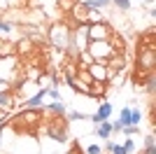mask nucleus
I'll list each match as a JSON object with an SVG mask.
<instances>
[{
    "label": "nucleus",
    "instance_id": "6e6552de",
    "mask_svg": "<svg viewBox=\"0 0 156 154\" xmlns=\"http://www.w3.org/2000/svg\"><path fill=\"white\" fill-rule=\"evenodd\" d=\"M44 112H49V115H54V117H63L65 115V105L61 101H51L47 108H42Z\"/></svg>",
    "mask_w": 156,
    "mask_h": 154
},
{
    "label": "nucleus",
    "instance_id": "aec40b11",
    "mask_svg": "<svg viewBox=\"0 0 156 154\" xmlns=\"http://www.w3.org/2000/svg\"><path fill=\"white\" fill-rule=\"evenodd\" d=\"M86 154H103V149L98 147V145H89V147H86Z\"/></svg>",
    "mask_w": 156,
    "mask_h": 154
},
{
    "label": "nucleus",
    "instance_id": "423d86ee",
    "mask_svg": "<svg viewBox=\"0 0 156 154\" xmlns=\"http://www.w3.org/2000/svg\"><path fill=\"white\" fill-rule=\"evenodd\" d=\"M110 115H112V103H100V108H98V112L91 117V122L98 126L100 122H107V119H110Z\"/></svg>",
    "mask_w": 156,
    "mask_h": 154
},
{
    "label": "nucleus",
    "instance_id": "39448f33",
    "mask_svg": "<svg viewBox=\"0 0 156 154\" xmlns=\"http://www.w3.org/2000/svg\"><path fill=\"white\" fill-rule=\"evenodd\" d=\"M86 70H89V75H91L93 82H107V65H103V63H91Z\"/></svg>",
    "mask_w": 156,
    "mask_h": 154
},
{
    "label": "nucleus",
    "instance_id": "f3484780",
    "mask_svg": "<svg viewBox=\"0 0 156 154\" xmlns=\"http://www.w3.org/2000/svg\"><path fill=\"white\" fill-rule=\"evenodd\" d=\"M114 5L119 9H130V0H114Z\"/></svg>",
    "mask_w": 156,
    "mask_h": 154
},
{
    "label": "nucleus",
    "instance_id": "4be33fe9",
    "mask_svg": "<svg viewBox=\"0 0 156 154\" xmlns=\"http://www.w3.org/2000/svg\"><path fill=\"white\" fill-rule=\"evenodd\" d=\"M58 2H63V5H61V7H63V9H70V2H72V0H58Z\"/></svg>",
    "mask_w": 156,
    "mask_h": 154
},
{
    "label": "nucleus",
    "instance_id": "f257e3e1",
    "mask_svg": "<svg viewBox=\"0 0 156 154\" xmlns=\"http://www.w3.org/2000/svg\"><path fill=\"white\" fill-rule=\"evenodd\" d=\"M42 112H44L42 108H28V110H23V112H16V117H14V122H12L14 131H16V133H30L33 128L37 126Z\"/></svg>",
    "mask_w": 156,
    "mask_h": 154
},
{
    "label": "nucleus",
    "instance_id": "1a4fd4ad",
    "mask_svg": "<svg viewBox=\"0 0 156 154\" xmlns=\"http://www.w3.org/2000/svg\"><path fill=\"white\" fill-rule=\"evenodd\" d=\"M96 135H100V138H110L112 135V122L107 119V122H100L96 126Z\"/></svg>",
    "mask_w": 156,
    "mask_h": 154
},
{
    "label": "nucleus",
    "instance_id": "4468645a",
    "mask_svg": "<svg viewBox=\"0 0 156 154\" xmlns=\"http://www.w3.org/2000/svg\"><path fill=\"white\" fill-rule=\"evenodd\" d=\"M140 122H142V110H140V108H130V124L137 126Z\"/></svg>",
    "mask_w": 156,
    "mask_h": 154
},
{
    "label": "nucleus",
    "instance_id": "dca6fc26",
    "mask_svg": "<svg viewBox=\"0 0 156 154\" xmlns=\"http://www.w3.org/2000/svg\"><path fill=\"white\" fill-rule=\"evenodd\" d=\"M47 96H51L54 101H61V94H58V89H56V86H51V89H47Z\"/></svg>",
    "mask_w": 156,
    "mask_h": 154
},
{
    "label": "nucleus",
    "instance_id": "7ed1b4c3",
    "mask_svg": "<svg viewBox=\"0 0 156 154\" xmlns=\"http://www.w3.org/2000/svg\"><path fill=\"white\" fill-rule=\"evenodd\" d=\"M112 38V26L107 21H98V24L86 26V40L89 42H107Z\"/></svg>",
    "mask_w": 156,
    "mask_h": 154
},
{
    "label": "nucleus",
    "instance_id": "f8f14e48",
    "mask_svg": "<svg viewBox=\"0 0 156 154\" xmlns=\"http://www.w3.org/2000/svg\"><path fill=\"white\" fill-rule=\"evenodd\" d=\"M144 154H156V140H154V133H147V138H144Z\"/></svg>",
    "mask_w": 156,
    "mask_h": 154
},
{
    "label": "nucleus",
    "instance_id": "a211bd4d",
    "mask_svg": "<svg viewBox=\"0 0 156 154\" xmlns=\"http://www.w3.org/2000/svg\"><path fill=\"white\" fill-rule=\"evenodd\" d=\"M124 149H126V152H128V154H133V152H135V142H133V140H130V138H128V140L124 142Z\"/></svg>",
    "mask_w": 156,
    "mask_h": 154
},
{
    "label": "nucleus",
    "instance_id": "ddd939ff",
    "mask_svg": "<svg viewBox=\"0 0 156 154\" xmlns=\"http://www.w3.org/2000/svg\"><path fill=\"white\" fill-rule=\"evenodd\" d=\"M154 86H156L154 72H149V75H147V79H144V91H147V94H149V96H154Z\"/></svg>",
    "mask_w": 156,
    "mask_h": 154
},
{
    "label": "nucleus",
    "instance_id": "9d476101",
    "mask_svg": "<svg viewBox=\"0 0 156 154\" xmlns=\"http://www.w3.org/2000/svg\"><path fill=\"white\" fill-rule=\"evenodd\" d=\"M105 82H91V89H89V96H96V98H103L105 96Z\"/></svg>",
    "mask_w": 156,
    "mask_h": 154
},
{
    "label": "nucleus",
    "instance_id": "f03ea898",
    "mask_svg": "<svg viewBox=\"0 0 156 154\" xmlns=\"http://www.w3.org/2000/svg\"><path fill=\"white\" fill-rule=\"evenodd\" d=\"M49 40H51L54 49H68L72 40V28L68 26V21H56L49 28Z\"/></svg>",
    "mask_w": 156,
    "mask_h": 154
},
{
    "label": "nucleus",
    "instance_id": "6ab92c4d",
    "mask_svg": "<svg viewBox=\"0 0 156 154\" xmlns=\"http://www.w3.org/2000/svg\"><path fill=\"white\" fill-rule=\"evenodd\" d=\"M110 152H112V154H128V152L124 149V145H112Z\"/></svg>",
    "mask_w": 156,
    "mask_h": 154
},
{
    "label": "nucleus",
    "instance_id": "0eeeda50",
    "mask_svg": "<svg viewBox=\"0 0 156 154\" xmlns=\"http://www.w3.org/2000/svg\"><path fill=\"white\" fill-rule=\"evenodd\" d=\"M44 96H47V89H37V94H33L23 105H26V108H40L42 101H44Z\"/></svg>",
    "mask_w": 156,
    "mask_h": 154
},
{
    "label": "nucleus",
    "instance_id": "9b49d317",
    "mask_svg": "<svg viewBox=\"0 0 156 154\" xmlns=\"http://www.w3.org/2000/svg\"><path fill=\"white\" fill-rule=\"evenodd\" d=\"M82 5H84L86 9H103V7L110 5V0H84Z\"/></svg>",
    "mask_w": 156,
    "mask_h": 154
},
{
    "label": "nucleus",
    "instance_id": "20e7f679",
    "mask_svg": "<svg viewBox=\"0 0 156 154\" xmlns=\"http://www.w3.org/2000/svg\"><path fill=\"white\" fill-rule=\"evenodd\" d=\"M68 131H65V122L61 119V117H54V124H49V131H47V135L51 138V140L56 142H68Z\"/></svg>",
    "mask_w": 156,
    "mask_h": 154
},
{
    "label": "nucleus",
    "instance_id": "2eb2a0df",
    "mask_svg": "<svg viewBox=\"0 0 156 154\" xmlns=\"http://www.w3.org/2000/svg\"><path fill=\"white\" fill-rule=\"evenodd\" d=\"M68 119H72V122H79V119H86V115H84V112H77V110H75V112H70V115H68Z\"/></svg>",
    "mask_w": 156,
    "mask_h": 154
},
{
    "label": "nucleus",
    "instance_id": "5701e85b",
    "mask_svg": "<svg viewBox=\"0 0 156 154\" xmlns=\"http://www.w3.org/2000/svg\"><path fill=\"white\" fill-rule=\"evenodd\" d=\"M72 154H79V145L77 142H72Z\"/></svg>",
    "mask_w": 156,
    "mask_h": 154
},
{
    "label": "nucleus",
    "instance_id": "412c9836",
    "mask_svg": "<svg viewBox=\"0 0 156 154\" xmlns=\"http://www.w3.org/2000/svg\"><path fill=\"white\" fill-rule=\"evenodd\" d=\"M121 128H124V126H121V122H119V119H117V122H112V133H119Z\"/></svg>",
    "mask_w": 156,
    "mask_h": 154
}]
</instances>
